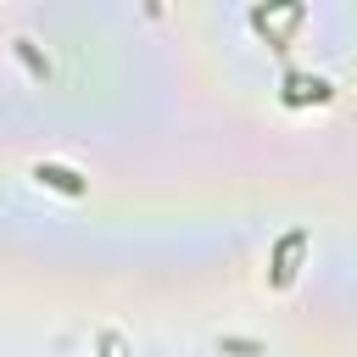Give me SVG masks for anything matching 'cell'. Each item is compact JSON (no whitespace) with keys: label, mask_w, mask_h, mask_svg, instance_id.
Masks as SVG:
<instances>
[{"label":"cell","mask_w":357,"mask_h":357,"mask_svg":"<svg viewBox=\"0 0 357 357\" xmlns=\"http://www.w3.org/2000/svg\"><path fill=\"white\" fill-rule=\"evenodd\" d=\"M301 17H307V11H301V6H279V11H268V6H257V11H251V22H257V28H262V33H268V39H273V33H279V28H296V22H301Z\"/></svg>","instance_id":"obj_3"},{"label":"cell","mask_w":357,"mask_h":357,"mask_svg":"<svg viewBox=\"0 0 357 357\" xmlns=\"http://www.w3.org/2000/svg\"><path fill=\"white\" fill-rule=\"evenodd\" d=\"M100 351H106V357H123V340H117V335H100Z\"/></svg>","instance_id":"obj_5"},{"label":"cell","mask_w":357,"mask_h":357,"mask_svg":"<svg viewBox=\"0 0 357 357\" xmlns=\"http://www.w3.org/2000/svg\"><path fill=\"white\" fill-rule=\"evenodd\" d=\"M301 245H307L301 229L279 240V251H273V284H290V279H296V257H301Z\"/></svg>","instance_id":"obj_1"},{"label":"cell","mask_w":357,"mask_h":357,"mask_svg":"<svg viewBox=\"0 0 357 357\" xmlns=\"http://www.w3.org/2000/svg\"><path fill=\"white\" fill-rule=\"evenodd\" d=\"M33 178H39V184H50V190H61V195H84V178H78L73 167H61V162H39V167H33Z\"/></svg>","instance_id":"obj_2"},{"label":"cell","mask_w":357,"mask_h":357,"mask_svg":"<svg viewBox=\"0 0 357 357\" xmlns=\"http://www.w3.org/2000/svg\"><path fill=\"white\" fill-rule=\"evenodd\" d=\"M307 95H312V100H329V84H324V78H301V73H296L284 100H307Z\"/></svg>","instance_id":"obj_4"}]
</instances>
